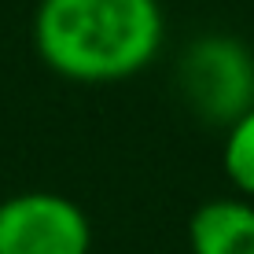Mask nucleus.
Masks as SVG:
<instances>
[{
	"label": "nucleus",
	"mask_w": 254,
	"mask_h": 254,
	"mask_svg": "<svg viewBox=\"0 0 254 254\" xmlns=\"http://www.w3.org/2000/svg\"><path fill=\"white\" fill-rule=\"evenodd\" d=\"M177 92L203 126L229 129L254 107V48L236 33L210 30L177 56Z\"/></svg>",
	"instance_id": "nucleus-2"
},
{
	"label": "nucleus",
	"mask_w": 254,
	"mask_h": 254,
	"mask_svg": "<svg viewBox=\"0 0 254 254\" xmlns=\"http://www.w3.org/2000/svg\"><path fill=\"white\" fill-rule=\"evenodd\" d=\"M191 254H254V199L214 195L188 217Z\"/></svg>",
	"instance_id": "nucleus-4"
},
{
	"label": "nucleus",
	"mask_w": 254,
	"mask_h": 254,
	"mask_svg": "<svg viewBox=\"0 0 254 254\" xmlns=\"http://www.w3.org/2000/svg\"><path fill=\"white\" fill-rule=\"evenodd\" d=\"M30 41L63 81L115 85L159 59L166 11L162 0H37Z\"/></svg>",
	"instance_id": "nucleus-1"
},
{
	"label": "nucleus",
	"mask_w": 254,
	"mask_h": 254,
	"mask_svg": "<svg viewBox=\"0 0 254 254\" xmlns=\"http://www.w3.org/2000/svg\"><path fill=\"white\" fill-rule=\"evenodd\" d=\"M92 221L70 195L19 191L0 199V254H89Z\"/></svg>",
	"instance_id": "nucleus-3"
},
{
	"label": "nucleus",
	"mask_w": 254,
	"mask_h": 254,
	"mask_svg": "<svg viewBox=\"0 0 254 254\" xmlns=\"http://www.w3.org/2000/svg\"><path fill=\"white\" fill-rule=\"evenodd\" d=\"M221 170L229 177V185L236 188V195L254 199V107L225 129Z\"/></svg>",
	"instance_id": "nucleus-5"
}]
</instances>
